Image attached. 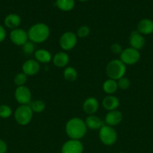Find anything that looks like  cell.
I'll return each mask as SVG.
<instances>
[{
    "instance_id": "3957f363",
    "label": "cell",
    "mask_w": 153,
    "mask_h": 153,
    "mask_svg": "<svg viewBox=\"0 0 153 153\" xmlns=\"http://www.w3.org/2000/svg\"><path fill=\"white\" fill-rule=\"evenodd\" d=\"M126 73V65L120 59H113L106 67V74L109 79L118 80L124 77Z\"/></svg>"
},
{
    "instance_id": "5b68a950",
    "label": "cell",
    "mask_w": 153,
    "mask_h": 153,
    "mask_svg": "<svg viewBox=\"0 0 153 153\" xmlns=\"http://www.w3.org/2000/svg\"><path fill=\"white\" fill-rule=\"evenodd\" d=\"M99 139L102 143L106 146H112L116 142L118 134L113 127L107 125H104L99 129Z\"/></svg>"
},
{
    "instance_id": "5bb4252c",
    "label": "cell",
    "mask_w": 153,
    "mask_h": 153,
    "mask_svg": "<svg viewBox=\"0 0 153 153\" xmlns=\"http://www.w3.org/2000/svg\"><path fill=\"white\" fill-rule=\"evenodd\" d=\"M136 30L142 35H148L153 33V20L148 18L140 19L137 23Z\"/></svg>"
},
{
    "instance_id": "d6a6232c",
    "label": "cell",
    "mask_w": 153,
    "mask_h": 153,
    "mask_svg": "<svg viewBox=\"0 0 153 153\" xmlns=\"http://www.w3.org/2000/svg\"><path fill=\"white\" fill-rule=\"evenodd\" d=\"M77 1H82V2H84V1H88V0H77Z\"/></svg>"
},
{
    "instance_id": "ba28073f",
    "label": "cell",
    "mask_w": 153,
    "mask_h": 153,
    "mask_svg": "<svg viewBox=\"0 0 153 153\" xmlns=\"http://www.w3.org/2000/svg\"><path fill=\"white\" fill-rule=\"evenodd\" d=\"M16 101L21 105H28L32 101V93L26 86L17 87L14 91Z\"/></svg>"
},
{
    "instance_id": "f546056e",
    "label": "cell",
    "mask_w": 153,
    "mask_h": 153,
    "mask_svg": "<svg viewBox=\"0 0 153 153\" xmlns=\"http://www.w3.org/2000/svg\"><path fill=\"white\" fill-rule=\"evenodd\" d=\"M110 50L115 55H119L122 53V52L123 51L122 46L119 44V43H115L111 45L110 46Z\"/></svg>"
},
{
    "instance_id": "8992f818",
    "label": "cell",
    "mask_w": 153,
    "mask_h": 153,
    "mask_svg": "<svg viewBox=\"0 0 153 153\" xmlns=\"http://www.w3.org/2000/svg\"><path fill=\"white\" fill-rule=\"evenodd\" d=\"M140 59V53L134 48L128 47L123 49L120 54V60L125 65H133L136 64Z\"/></svg>"
},
{
    "instance_id": "6da1fadb",
    "label": "cell",
    "mask_w": 153,
    "mask_h": 153,
    "mask_svg": "<svg viewBox=\"0 0 153 153\" xmlns=\"http://www.w3.org/2000/svg\"><path fill=\"white\" fill-rule=\"evenodd\" d=\"M87 127L85 121L80 117L70 118L65 125V132L70 139L80 140L86 134Z\"/></svg>"
},
{
    "instance_id": "836d02e7",
    "label": "cell",
    "mask_w": 153,
    "mask_h": 153,
    "mask_svg": "<svg viewBox=\"0 0 153 153\" xmlns=\"http://www.w3.org/2000/svg\"><path fill=\"white\" fill-rule=\"evenodd\" d=\"M118 153H126V152H118Z\"/></svg>"
},
{
    "instance_id": "d6986e66",
    "label": "cell",
    "mask_w": 153,
    "mask_h": 153,
    "mask_svg": "<svg viewBox=\"0 0 153 153\" xmlns=\"http://www.w3.org/2000/svg\"><path fill=\"white\" fill-rule=\"evenodd\" d=\"M85 123L86 125L87 128H88L92 130L100 129L104 126L103 121L94 114L88 115V117L86 118Z\"/></svg>"
},
{
    "instance_id": "7402d4cb",
    "label": "cell",
    "mask_w": 153,
    "mask_h": 153,
    "mask_svg": "<svg viewBox=\"0 0 153 153\" xmlns=\"http://www.w3.org/2000/svg\"><path fill=\"white\" fill-rule=\"evenodd\" d=\"M103 90L106 94H112L118 90L117 81L113 79H108L103 83Z\"/></svg>"
},
{
    "instance_id": "484cf974",
    "label": "cell",
    "mask_w": 153,
    "mask_h": 153,
    "mask_svg": "<svg viewBox=\"0 0 153 153\" xmlns=\"http://www.w3.org/2000/svg\"><path fill=\"white\" fill-rule=\"evenodd\" d=\"M12 114V109L8 105H0V117L3 119L9 118Z\"/></svg>"
},
{
    "instance_id": "2e32d148",
    "label": "cell",
    "mask_w": 153,
    "mask_h": 153,
    "mask_svg": "<svg viewBox=\"0 0 153 153\" xmlns=\"http://www.w3.org/2000/svg\"><path fill=\"white\" fill-rule=\"evenodd\" d=\"M120 104L119 100L118 97L112 95H108L104 97L102 101V105L105 110H107L108 111H110L117 110Z\"/></svg>"
},
{
    "instance_id": "277c9868",
    "label": "cell",
    "mask_w": 153,
    "mask_h": 153,
    "mask_svg": "<svg viewBox=\"0 0 153 153\" xmlns=\"http://www.w3.org/2000/svg\"><path fill=\"white\" fill-rule=\"evenodd\" d=\"M32 110L28 105H21L14 111V119L20 126H27L33 117Z\"/></svg>"
},
{
    "instance_id": "7a4b0ae2",
    "label": "cell",
    "mask_w": 153,
    "mask_h": 153,
    "mask_svg": "<svg viewBox=\"0 0 153 153\" xmlns=\"http://www.w3.org/2000/svg\"><path fill=\"white\" fill-rule=\"evenodd\" d=\"M27 33L28 40L34 43H41L47 40L50 34V30L46 23L38 22L32 25Z\"/></svg>"
},
{
    "instance_id": "603a6c76",
    "label": "cell",
    "mask_w": 153,
    "mask_h": 153,
    "mask_svg": "<svg viewBox=\"0 0 153 153\" xmlns=\"http://www.w3.org/2000/svg\"><path fill=\"white\" fill-rule=\"evenodd\" d=\"M63 76L68 82H74L77 78V71L72 67H68L64 69L63 72Z\"/></svg>"
},
{
    "instance_id": "9a60e30c",
    "label": "cell",
    "mask_w": 153,
    "mask_h": 153,
    "mask_svg": "<svg viewBox=\"0 0 153 153\" xmlns=\"http://www.w3.org/2000/svg\"><path fill=\"white\" fill-rule=\"evenodd\" d=\"M99 108V102L94 97H88L82 104V110L88 115H93L97 112Z\"/></svg>"
},
{
    "instance_id": "44dd1931",
    "label": "cell",
    "mask_w": 153,
    "mask_h": 153,
    "mask_svg": "<svg viewBox=\"0 0 153 153\" xmlns=\"http://www.w3.org/2000/svg\"><path fill=\"white\" fill-rule=\"evenodd\" d=\"M56 5L62 11H70L75 6V0H56Z\"/></svg>"
},
{
    "instance_id": "9c48e42d",
    "label": "cell",
    "mask_w": 153,
    "mask_h": 153,
    "mask_svg": "<svg viewBox=\"0 0 153 153\" xmlns=\"http://www.w3.org/2000/svg\"><path fill=\"white\" fill-rule=\"evenodd\" d=\"M10 40L16 46H22L28 40V33L22 28L13 29L10 33Z\"/></svg>"
},
{
    "instance_id": "8fae6325",
    "label": "cell",
    "mask_w": 153,
    "mask_h": 153,
    "mask_svg": "<svg viewBox=\"0 0 153 153\" xmlns=\"http://www.w3.org/2000/svg\"><path fill=\"white\" fill-rule=\"evenodd\" d=\"M145 43V37L142 34H141L137 30L131 31L129 36V44L130 47L139 51L144 47Z\"/></svg>"
},
{
    "instance_id": "4316f807",
    "label": "cell",
    "mask_w": 153,
    "mask_h": 153,
    "mask_svg": "<svg viewBox=\"0 0 153 153\" xmlns=\"http://www.w3.org/2000/svg\"><path fill=\"white\" fill-rule=\"evenodd\" d=\"M117 84H118V88H119L122 91H125L130 88V79L124 76L117 80Z\"/></svg>"
},
{
    "instance_id": "4fadbf2b",
    "label": "cell",
    "mask_w": 153,
    "mask_h": 153,
    "mask_svg": "<svg viewBox=\"0 0 153 153\" xmlns=\"http://www.w3.org/2000/svg\"><path fill=\"white\" fill-rule=\"evenodd\" d=\"M123 119V114L118 110L108 111L104 117V123L106 125L114 127L118 125Z\"/></svg>"
},
{
    "instance_id": "d4e9b609",
    "label": "cell",
    "mask_w": 153,
    "mask_h": 153,
    "mask_svg": "<svg viewBox=\"0 0 153 153\" xmlns=\"http://www.w3.org/2000/svg\"><path fill=\"white\" fill-rule=\"evenodd\" d=\"M27 79H28V76H26L24 73H20L15 76L14 82L17 87L24 86L26 83Z\"/></svg>"
},
{
    "instance_id": "52a82bcc",
    "label": "cell",
    "mask_w": 153,
    "mask_h": 153,
    "mask_svg": "<svg viewBox=\"0 0 153 153\" xmlns=\"http://www.w3.org/2000/svg\"><path fill=\"white\" fill-rule=\"evenodd\" d=\"M76 43H77V36L72 31H66L60 37V47L64 51L73 49L76 46Z\"/></svg>"
},
{
    "instance_id": "e0dca14e",
    "label": "cell",
    "mask_w": 153,
    "mask_h": 153,
    "mask_svg": "<svg viewBox=\"0 0 153 153\" xmlns=\"http://www.w3.org/2000/svg\"><path fill=\"white\" fill-rule=\"evenodd\" d=\"M69 55L64 52H58L52 57V62L56 67L62 68L66 67L69 63Z\"/></svg>"
},
{
    "instance_id": "83f0119b",
    "label": "cell",
    "mask_w": 153,
    "mask_h": 153,
    "mask_svg": "<svg viewBox=\"0 0 153 153\" xmlns=\"http://www.w3.org/2000/svg\"><path fill=\"white\" fill-rule=\"evenodd\" d=\"M90 34V28L86 25H82L78 28L76 31V36L80 38H85L88 37Z\"/></svg>"
},
{
    "instance_id": "1f68e13d",
    "label": "cell",
    "mask_w": 153,
    "mask_h": 153,
    "mask_svg": "<svg viewBox=\"0 0 153 153\" xmlns=\"http://www.w3.org/2000/svg\"><path fill=\"white\" fill-rule=\"evenodd\" d=\"M6 37V31L4 27L0 25V43L4 41Z\"/></svg>"
},
{
    "instance_id": "ac0fdd59",
    "label": "cell",
    "mask_w": 153,
    "mask_h": 153,
    "mask_svg": "<svg viewBox=\"0 0 153 153\" xmlns=\"http://www.w3.org/2000/svg\"><path fill=\"white\" fill-rule=\"evenodd\" d=\"M4 23L7 28L10 29H16L21 24V18L16 13H10L7 15L4 19Z\"/></svg>"
},
{
    "instance_id": "4dcf8cb0",
    "label": "cell",
    "mask_w": 153,
    "mask_h": 153,
    "mask_svg": "<svg viewBox=\"0 0 153 153\" xmlns=\"http://www.w3.org/2000/svg\"><path fill=\"white\" fill-rule=\"evenodd\" d=\"M8 150L7 143L3 140L0 139V153H6Z\"/></svg>"
},
{
    "instance_id": "f1b7e54d",
    "label": "cell",
    "mask_w": 153,
    "mask_h": 153,
    "mask_svg": "<svg viewBox=\"0 0 153 153\" xmlns=\"http://www.w3.org/2000/svg\"><path fill=\"white\" fill-rule=\"evenodd\" d=\"M22 51L26 54H32L34 52V43L33 42L28 40L24 45H22Z\"/></svg>"
},
{
    "instance_id": "7c38bea8",
    "label": "cell",
    "mask_w": 153,
    "mask_h": 153,
    "mask_svg": "<svg viewBox=\"0 0 153 153\" xmlns=\"http://www.w3.org/2000/svg\"><path fill=\"white\" fill-rule=\"evenodd\" d=\"M40 63L38 62L35 59L27 60L23 63L22 66V73L28 76L36 75L40 71Z\"/></svg>"
},
{
    "instance_id": "30bf717a",
    "label": "cell",
    "mask_w": 153,
    "mask_h": 153,
    "mask_svg": "<svg viewBox=\"0 0 153 153\" xmlns=\"http://www.w3.org/2000/svg\"><path fill=\"white\" fill-rule=\"evenodd\" d=\"M83 145L79 140L70 139L62 146V153H82Z\"/></svg>"
},
{
    "instance_id": "ffe728a7",
    "label": "cell",
    "mask_w": 153,
    "mask_h": 153,
    "mask_svg": "<svg viewBox=\"0 0 153 153\" xmlns=\"http://www.w3.org/2000/svg\"><path fill=\"white\" fill-rule=\"evenodd\" d=\"M34 58L38 62L42 64H48L52 59L50 52L43 49H38L34 52Z\"/></svg>"
},
{
    "instance_id": "cb8c5ba5",
    "label": "cell",
    "mask_w": 153,
    "mask_h": 153,
    "mask_svg": "<svg viewBox=\"0 0 153 153\" xmlns=\"http://www.w3.org/2000/svg\"><path fill=\"white\" fill-rule=\"evenodd\" d=\"M32 110L33 113L39 114L43 112L46 108V104L42 100H35V101L32 102V104L30 105Z\"/></svg>"
}]
</instances>
